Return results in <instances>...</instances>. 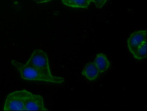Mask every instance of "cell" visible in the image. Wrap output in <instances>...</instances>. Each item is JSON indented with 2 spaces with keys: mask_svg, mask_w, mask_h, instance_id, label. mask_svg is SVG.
Wrapping results in <instances>:
<instances>
[{
  "mask_svg": "<svg viewBox=\"0 0 147 111\" xmlns=\"http://www.w3.org/2000/svg\"><path fill=\"white\" fill-rule=\"evenodd\" d=\"M26 64L37 68L49 77H55L50 71L48 55L42 49L34 50Z\"/></svg>",
  "mask_w": 147,
  "mask_h": 111,
  "instance_id": "obj_3",
  "label": "cell"
},
{
  "mask_svg": "<svg viewBox=\"0 0 147 111\" xmlns=\"http://www.w3.org/2000/svg\"><path fill=\"white\" fill-rule=\"evenodd\" d=\"M147 42L143 43L138 47L132 54L136 60H144L147 57Z\"/></svg>",
  "mask_w": 147,
  "mask_h": 111,
  "instance_id": "obj_9",
  "label": "cell"
},
{
  "mask_svg": "<svg viewBox=\"0 0 147 111\" xmlns=\"http://www.w3.org/2000/svg\"><path fill=\"white\" fill-rule=\"evenodd\" d=\"M11 63L19 71L21 77L24 80L53 83H62L64 82V78L57 76L49 77L37 68L30 65L22 64L15 60H11Z\"/></svg>",
  "mask_w": 147,
  "mask_h": 111,
  "instance_id": "obj_1",
  "label": "cell"
},
{
  "mask_svg": "<svg viewBox=\"0 0 147 111\" xmlns=\"http://www.w3.org/2000/svg\"><path fill=\"white\" fill-rule=\"evenodd\" d=\"M26 90H18L9 94L5 99L4 111H25L26 100L31 94Z\"/></svg>",
  "mask_w": 147,
  "mask_h": 111,
  "instance_id": "obj_2",
  "label": "cell"
},
{
  "mask_svg": "<svg viewBox=\"0 0 147 111\" xmlns=\"http://www.w3.org/2000/svg\"><path fill=\"white\" fill-rule=\"evenodd\" d=\"M62 2L67 7L75 8H88L90 4L87 0H62Z\"/></svg>",
  "mask_w": 147,
  "mask_h": 111,
  "instance_id": "obj_8",
  "label": "cell"
},
{
  "mask_svg": "<svg viewBox=\"0 0 147 111\" xmlns=\"http://www.w3.org/2000/svg\"><path fill=\"white\" fill-rule=\"evenodd\" d=\"M94 63L100 73L106 72L111 66V63L107 56L102 53H98L96 55Z\"/></svg>",
  "mask_w": 147,
  "mask_h": 111,
  "instance_id": "obj_7",
  "label": "cell"
},
{
  "mask_svg": "<svg viewBox=\"0 0 147 111\" xmlns=\"http://www.w3.org/2000/svg\"><path fill=\"white\" fill-rule=\"evenodd\" d=\"M33 1L36 3L42 4L49 2V1H52V0H33Z\"/></svg>",
  "mask_w": 147,
  "mask_h": 111,
  "instance_id": "obj_11",
  "label": "cell"
},
{
  "mask_svg": "<svg viewBox=\"0 0 147 111\" xmlns=\"http://www.w3.org/2000/svg\"><path fill=\"white\" fill-rule=\"evenodd\" d=\"M108 0H93V2L97 8H102Z\"/></svg>",
  "mask_w": 147,
  "mask_h": 111,
  "instance_id": "obj_10",
  "label": "cell"
},
{
  "mask_svg": "<svg viewBox=\"0 0 147 111\" xmlns=\"http://www.w3.org/2000/svg\"><path fill=\"white\" fill-rule=\"evenodd\" d=\"M100 72L94 62L88 63L82 70V74L86 80L92 82L97 79Z\"/></svg>",
  "mask_w": 147,
  "mask_h": 111,
  "instance_id": "obj_6",
  "label": "cell"
},
{
  "mask_svg": "<svg viewBox=\"0 0 147 111\" xmlns=\"http://www.w3.org/2000/svg\"><path fill=\"white\" fill-rule=\"evenodd\" d=\"M25 111H48L44 104L42 97L31 93L26 100Z\"/></svg>",
  "mask_w": 147,
  "mask_h": 111,
  "instance_id": "obj_5",
  "label": "cell"
},
{
  "mask_svg": "<svg viewBox=\"0 0 147 111\" xmlns=\"http://www.w3.org/2000/svg\"><path fill=\"white\" fill-rule=\"evenodd\" d=\"M89 2L91 3V2H93V0H87Z\"/></svg>",
  "mask_w": 147,
  "mask_h": 111,
  "instance_id": "obj_12",
  "label": "cell"
},
{
  "mask_svg": "<svg viewBox=\"0 0 147 111\" xmlns=\"http://www.w3.org/2000/svg\"><path fill=\"white\" fill-rule=\"evenodd\" d=\"M147 42V30H140L133 32L127 41V45L130 52L132 53L141 44Z\"/></svg>",
  "mask_w": 147,
  "mask_h": 111,
  "instance_id": "obj_4",
  "label": "cell"
}]
</instances>
